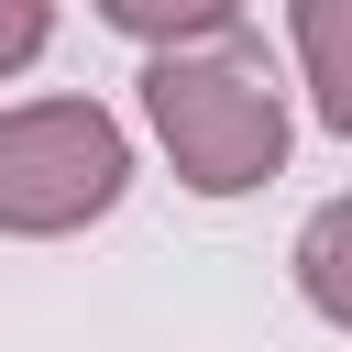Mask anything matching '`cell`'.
I'll list each match as a JSON object with an SVG mask.
<instances>
[{
	"instance_id": "1",
	"label": "cell",
	"mask_w": 352,
	"mask_h": 352,
	"mask_svg": "<svg viewBox=\"0 0 352 352\" xmlns=\"http://www.w3.org/2000/svg\"><path fill=\"white\" fill-rule=\"evenodd\" d=\"M132 88H143V121H154V143H165L187 198H253V187L286 176L297 121H286V88H275L264 44H242V33L165 44V55H143Z\"/></svg>"
},
{
	"instance_id": "2",
	"label": "cell",
	"mask_w": 352,
	"mask_h": 352,
	"mask_svg": "<svg viewBox=\"0 0 352 352\" xmlns=\"http://www.w3.org/2000/svg\"><path fill=\"white\" fill-rule=\"evenodd\" d=\"M132 187V132L99 99H22L0 110V242H66L110 220Z\"/></svg>"
},
{
	"instance_id": "3",
	"label": "cell",
	"mask_w": 352,
	"mask_h": 352,
	"mask_svg": "<svg viewBox=\"0 0 352 352\" xmlns=\"http://www.w3.org/2000/svg\"><path fill=\"white\" fill-rule=\"evenodd\" d=\"M352 0H297V66H308V110L319 132H352V44H341Z\"/></svg>"
},
{
	"instance_id": "4",
	"label": "cell",
	"mask_w": 352,
	"mask_h": 352,
	"mask_svg": "<svg viewBox=\"0 0 352 352\" xmlns=\"http://www.w3.org/2000/svg\"><path fill=\"white\" fill-rule=\"evenodd\" d=\"M99 22L132 33L143 55H165V44H220V33H242V0H99Z\"/></svg>"
},
{
	"instance_id": "5",
	"label": "cell",
	"mask_w": 352,
	"mask_h": 352,
	"mask_svg": "<svg viewBox=\"0 0 352 352\" xmlns=\"http://www.w3.org/2000/svg\"><path fill=\"white\" fill-rule=\"evenodd\" d=\"M341 220H352V209L330 198V209L297 231V286H308V308H319V319H352V297H341Z\"/></svg>"
},
{
	"instance_id": "6",
	"label": "cell",
	"mask_w": 352,
	"mask_h": 352,
	"mask_svg": "<svg viewBox=\"0 0 352 352\" xmlns=\"http://www.w3.org/2000/svg\"><path fill=\"white\" fill-rule=\"evenodd\" d=\"M55 44V0H0V77H22Z\"/></svg>"
}]
</instances>
